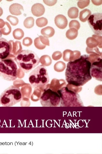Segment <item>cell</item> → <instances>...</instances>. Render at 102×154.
Segmentation results:
<instances>
[{
	"instance_id": "1",
	"label": "cell",
	"mask_w": 102,
	"mask_h": 154,
	"mask_svg": "<svg viewBox=\"0 0 102 154\" xmlns=\"http://www.w3.org/2000/svg\"><path fill=\"white\" fill-rule=\"evenodd\" d=\"M91 63L88 55L69 62L65 71V78L69 84L77 87L84 86L92 79L90 74Z\"/></svg>"
},
{
	"instance_id": "2",
	"label": "cell",
	"mask_w": 102,
	"mask_h": 154,
	"mask_svg": "<svg viewBox=\"0 0 102 154\" xmlns=\"http://www.w3.org/2000/svg\"><path fill=\"white\" fill-rule=\"evenodd\" d=\"M17 65L22 71L28 74L40 62V59L33 51L26 50L20 52L14 58Z\"/></svg>"
},
{
	"instance_id": "3",
	"label": "cell",
	"mask_w": 102,
	"mask_h": 154,
	"mask_svg": "<svg viewBox=\"0 0 102 154\" xmlns=\"http://www.w3.org/2000/svg\"><path fill=\"white\" fill-rule=\"evenodd\" d=\"M57 92L61 98V107H83L84 104L79 95L65 86Z\"/></svg>"
},
{
	"instance_id": "4",
	"label": "cell",
	"mask_w": 102,
	"mask_h": 154,
	"mask_svg": "<svg viewBox=\"0 0 102 154\" xmlns=\"http://www.w3.org/2000/svg\"><path fill=\"white\" fill-rule=\"evenodd\" d=\"M29 80L31 85L35 89L45 86L49 82L50 79L45 66H38L29 74Z\"/></svg>"
},
{
	"instance_id": "5",
	"label": "cell",
	"mask_w": 102,
	"mask_h": 154,
	"mask_svg": "<svg viewBox=\"0 0 102 154\" xmlns=\"http://www.w3.org/2000/svg\"><path fill=\"white\" fill-rule=\"evenodd\" d=\"M22 95L21 89L12 85L3 92L0 96V103L3 107H11L20 102Z\"/></svg>"
},
{
	"instance_id": "6",
	"label": "cell",
	"mask_w": 102,
	"mask_h": 154,
	"mask_svg": "<svg viewBox=\"0 0 102 154\" xmlns=\"http://www.w3.org/2000/svg\"><path fill=\"white\" fill-rule=\"evenodd\" d=\"M18 74V69L14 61L10 58L0 60V77L10 81L16 80Z\"/></svg>"
},
{
	"instance_id": "7",
	"label": "cell",
	"mask_w": 102,
	"mask_h": 154,
	"mask_svg": "<svg viewBox=\"0 0 102 154\" xmlns=\"http://www.w3.org/2000/svg\"><path fill=\"white\" fill-rule=\"evenodd\" d=\"M40 101L42 107H57L60 106L61 98L57 92L48 88L44 90Z\"/></svg>"
},
{
	"instance_id": "8",
	"label": "cell",
	"mask_w": 102,
	"mask_h": 154,
	"mask_svg": "<svg viewBox=\"0 0 102 154\" xmlns=\"http://www.w3.org/2000/svg\"><path fill=\"white\" fill-rule=\"evenodd\" d=\"M102 14L95 13L90 16L88 22L93 32L98 36L101 35L102 32Z\"/></svg>"
},
{
	"instance_id": "9",
	"label": "cell",
	"mask_w": 102,
	"mask_h": 154,
	"mask_svg": "<svg viewBox=\"0 0 102 154\" xmlns=\"http://www.w3.org/2000/svg\"><path fill=\"white\" fill-rule=\"evenodd\" d=\"M102 58L91 64L90 74L92 77L99 81L102 80Z\"/></svg>"
},
{
	"instance_id": "10",
	"label": "cell",
	"mask_w": 102,
	"mask_h": 154,
	"mask_svg": "<svg viewBox=\"0 0 102 154\" xmlns=\"http://www.w3.org/2000/svg\"><path fill=\"white\" fill-rule=\"evenodd\" d=\"M11 45L4 38H0V60L7 58L11 54Z\"/></svg>"
},
{
	"instance_id": "11",
	"label": "cell",
	"mask_w": 102,
	"mask_h": 154,
	"mask_svg": "<svg viewBox=\"0 0 102 154\" xmlns=\"http://www.w3.org/2000/svg\"><path fill=\"white\" fill-rule=\"evenodd\" d=\"M54 22L57 27L60 29L65 28L68 25V20L66 17L62 14H59L55 17Z\"/></svg>"
},
{
	"instance_id": "12",
	"label": "cell",
	"mask_w": 102,
	"mask_h": 154,
	"mask_svg": "<svg viewBox=\"0 0 102 154\" xmlns=\"http://www.w3.org/2000/svg\"><path fill=\"white\" fill-rule=\"evenodd\" d=\"M31 12L33 15L37 17L41 16L44 14L45 9L41 4L37 3L33 6L31 9Z\"/></svg>"
},
{
	"instance_id": "13",
	"label": "cell",
	"mask_w": 102,
	"mask_h": 154,
	"mask_svg": "<svg viewBox=\"0 0 102 154\" xmlns=\"http://www.w3.org/2000/svg\"><path fill=\"white\" fill-rule=\"evenodd\" d=\"M10 12L13 15L19 16L21 15L24 11V8L21 4L14 3L12 4L9 8Z\"/></svg>"
},
{
	"instance_id": "14",
	"label": "cell",
	"mask_w": 102,
	"mask_h": 154,
	"mask_svg": "<svg viewBox=\"0 0 102 154\" xmlns=\"http://www.w3.org/2000/svg\"><path fill=\"white\" fill-rule=\"evenodd\" d=\"M41 33L44 36L47 38L53 36L55 34L54 29L51 27H47L43 28Z\"/></svg>"
},
{
	"instance_id": "15",
	"label": "cell",
	"mask_w": 102,
	"mask_h": 154,
	"mask_svg": "<svg viewBox=\"0 0 102 154\" xmlns=\"http://www.w3.org/2000/svg\"><path fill=\"white\" fill-rule=\"evenodd\" d=\"M91 12L88 9H85L81 11L80 14V21L85 22L88 20L89 17L91 15Z\"/></svg>"
},
{
	"instance_id": "16",
	"label": "cell",
	"mask_w": 102,
	"mask_h": 154,
	"mask_svg": "<svg viewBox=\"0 0 102 154\" xmlns=\"http://www.w3.org/2000/svg\"><path fill=\"white\" fill-rule=\"evenodd\" d=\"M63 59L65 61L69 62L74 60V51L67 49L63 52Z\"/></svg>"
},
{
	"instance_id": "17",
	"label": "cell",
	"mask_w": 102,
	"mask_h": 154,
	"mask_svg": "<svg viewBox=\"0 0 102 154\" xmlns=\"http://www.w3.org/2000/svg\"><path fill=\"white\" fill-rule=\"evenodd\" d=\"M78 34V31L76 29L72 28L70 29L67 31L66 35L68 39L73 40L76 38Z\"/></svg>"
},
{
	"instance_id": "18",
	"label": "cell",
	"mask_w": 102,
	"mask_h": 154,
	"mask_svg": "<svg viewBox=\"0 0 102 154\" xmlns=\"http://www.w3.org/2000/svg\"><path fill=\"white\" fill-rule=\"evenodd\" d=\"M79 10L78 9L75 7L69 8L68 11V14L70 18L76 19L78 16Z\"/></svg>"
},
{
	"instance_id": "19",
	"label": "cell",
	"mask_w": 102,
	"mask_h": 154,
	"mask_svg": "<svg viewBox=\"0 0 102 154\" xmlns=\"http://www.w3.org/2000/svg\"><path fill=\"white\" fill-rule=\"evenodd\" d=\"M86 43L88 47L90 48L97 47L99 44L97 40L92 37L88 38L86 40Z\"/></svg>"
},
{
	"instance_id": "20",
	"label": "cell",
	"mask_w": 102,
	"mask_h": 154,
	"mask_svg": "<svg viewBox=\"0 0 102 154\" xmlns=\"http://www.w3.org/2000/svg\"><path fill=\"white\" fill-rule=\"evenodd\" d=\"M24 32L22 29L17 28L14 30L13 33V35L14 39L21 40L24 36Z\"/></svg>"
},
{
	"instance_id": "21",
	"label": "cell",
	"mask_w": 102,
	"mask_h": 154,
	"mask_svg": "<svg viewBox=\"0 0 102 154\" xmlns=\"http://www.w3.org/2000/svg\"><path fill=\"white\" fill-rule=\"evenodd\" d=\"M25 28L30 29L33 28L34 25V19L33 17H29L26 18L24 22Z\"/></svg>"
},
{
	"instance_id": "22",
	"label": "cell",
	"mask_w": 102,
	"mask_h": 154,
	"mask_svg": "<svg viewBox=\"0 0 102 154\" xmlns=\"http://www.w3.org/2000/svg\"><path fill=\"white\" fill-rule=\"evenodd\" d=\"M40 61L43 65L44 66L50 65L52 63V60L50 56L48 55H45L40 58Z\"/></svg>"
},
{
	"instance_id": "23",
	"label": "cell",
	"mask_w": 102,
	"mask_h": 154,
	"mask_svg": "<svg viewBox=\"0 0 102 154\" xmlns=\"http://www.w3.org/2000/svg\"><path fill=\"white\" fill-rule=\"evenodd\" d=\"M66 67L65 63L62 61H59L55 63L54 66V70L58 72H61L65 70Z\"/></svg>"
},
{
	"instance_id": "24",
	"label": "cell",
	"mask_w": 102,
	"mask_h": 154,
	"mask_svg": "<svg viewBox=\"0 0 102 154\" xmlns=\"http://www.w3.org/2000/svg\"><path fill=\"white\" fill-rule=\"evenodd\" d=\"M48 21L47 19L44 17H40L36 20V24L37 27L42 28L45 27L48 24Z\"/></svg>"
},
{
	"instance_id": "25",
	"label": "cell",
	"mask_w": 102,
	"mask_h": 154,
	"mask_svg": "<svg viewBox=\"0 0 102 154\" xmlns=\"http://www.w3.org/2000/svg\"><path fill=\"white\" fill-rule=\"evenodd\" d=\"M2 34L7 36L11 32V27L9 24L7 22H5L4 27L0 29Z\"/></svg>"
},
{
	"instance_id": "26",
	"label": "cell",
	"mask_w": 102,
	"mask_h": 154,
	"mask_svg": "<svg viewBox=\"0 0 102 154\" xmlns=\"http://www.w3.org/2000/svg\"><path fill=\"white\" fill-rule=\"evenodd\" d=\"M86 52L87 53L89 54H97L102 57V53L99 51L97 47L94 48H90L87 47L86 48Z\"/></svg>"
},
{
	"instance_id": "27",
	"label": "cell",
	"mask_w": 102,
	"mask_h": 154,
	"mask_svg": "<svg viewBox=\"0 0 102 154\" xmlns=\"http://www.w3.org/2000/svg\"><path fill=\"white\" fill-rule=\"evenodd\" d=\"M69 27L70 28H73L77 30H79L80 25L79 22L76 20H72L69 22Z\"/></svg>"
},
{
	"instance_id": "28",
	"label": "cell",
	"mask_w": 102,
	"mask_h": 154,
	"mask_svg": "<svg viewBox=\"0 0 102 154\" xmlns=\"http://www.w3.org/2000/svg\"><path fill=\"white\" fill-rule=\"evenodd\" d=\"M7 20L9 21L11 25L16 26L18 24L19 20L16 17L12 16H8L7 18Z\"/></svg>"
},
{
	"instance_id": "29",
	"label": "cell",
	"mask_w": 102,
	"mask_h": 154,
	"mask_svg": "<svg viewBox=\"0 0 102 154\" xmlns=\"http://www.w3.org/2000/svg\"><path fill=\"white\" fill-rule=\"evenodd\" d=\"M66 87H67L69 89L77 93L80 92L82 89V87H77L70 85L68 83L67 85H66Z\"/></svg>"
},
{
	"instance_id": "30",
	"label": "cell",
	"mask_w": 102,
	"mask_h": 154,
	"mask_svg": "<svg viewBox=\"0 0 102 154\" xmlns=\"http://www.w3.org/2000/svg\"><path fill=\"white\" fill-rule=\"evenodd\" d=\"M34 44L36 47L39 49H43L46 47V46L41 43L39 37H37L34 40Z\"/></svg>"
},
{
	"instance_id": "31",
	"label": "cell",
	"mask_w": 102,
	"mask_h": 154,
	"mask_svg": "<svg viewBox=\"0 0 102 154\" xmlns=\"http://www.w3.org/2000/svg\"><path fill=\"white\" fill-rule=\"evenodd\" d=\"M90 3V1H79L78 2V6L79 8L81 9H83L88 6Z\"/></svg>"
},
{
	"instance_id": "32",
	"label": "cell",
	"mask_w": 102,
	"mask_h": 154,
	"mask_svg": "<svg viewBox=\"0 0 102 154\" xmlns=\"http://www.w3.org/2000/svg\"><path fill=\"white\" fill-rule=\"evenodd\" d=\"M22 43L25 46H30L33 43V40L30 37H26L23 39Z\"/></svg>"
},
{
	"instance_id": "33",
	"label": "cell",
	"mask_w": 102,
	"mask_h": 154,
	"mask_svg": "<svg viewBox=\"0 0 102 154\" xmlns=\"http://www.w3.org/2000/svg\"><path fill=\"white\" fill-rule=\"evenodd\" d=\"M62 57V54L60 52H55L52 55V58L54 60H58L60 59Z\"/></svg>"
},
{
	"instance_id": "34",
	"label": "cell",
	"mask_w": 102,
	"mask_h": 154,
	"mask_svg": "<svg viewBox=\"0 0 102 154\" xmlns=\"http://www.w3.org/2000/svg\"><path fill=\"white\" fill-rule=\"evenodd\" d=\"M92 37L97 40L98 42V46L100 48H102V36H101L97 35L94 34L92 36Z\"/></svg>"
},
{
	"instance_id": "35",
	"label": "cell",
	"mask_w": 102,
	"mask_h": 154,
	"mask_svg": "<svg viewBox=\"0 0 102 154\" xmlns=\"http://www.w3.org/2000/svg\"><path fill=\"white\" fill-rule=\"evenodd\" d=\"M39 37L41 42H42L46 45H49V40L47 38L42 36H39Z\"/></svg>"
},
{
	"instance_id": "36",
	"label": "cell",
	"mask_w": 102,
	"mask_h": 154,
	"mask_svg": "<svg viewBox=\"0 0 102 154\" xmlns=\"http://www.w3.org/2000/svg\"><path fill=\"white\" fill-rule=\"evenodd\" d=\"M45 3L49 6H53L56 3L57 1H43Z\"/></svg>"
},
{
	"instance_id": "37",
	"label": "cell",
	"mask_w": 102,
	"mask_h": 154,
	"mask_svg": "<svg viewBox=\"0 0 102 154\" xmlns=\"http://www.w3.org/2000/svg\"><path fill=\"white\" fill-rule=\"evenodd\" d=\"M93 3L96 6H99L101 4L102 1H92Z\"/></svg>"
},
{
	"instance_id": "38",
	"label": "cell",
	"mask_w": 102,
	"mask_h": 154,
	"mask_svg": "<svg viewBox=\"0 0 102 154\" xmlns=\"http://www.w3.org/2000/svg\"><path fill=\"white\" fill-rule=\"evenodd\" d=\"M5 25V22L3 20L0 19V29H1L4 27Z\"/></svg>"
},
{
	"instance_id": "39",
	"label": "cell",
	"mask_w": 102,
	"mask_h": 154,
	"mask_svg": "<svg viewBox=\"0 0 102 154\" xmlns=\"http://www.w3.org/2000/svg\"><path fill=\"white\" fill-rule=\"evenodd\" d=\"M3 14V10L2 8L0 7V16H1Z\"/></svg>"
},
{
	"instance_id": "40",
	"label": "cell",
	"mask_w": 102,
	"mask_h": 154,
	"mask_svg": "<svg viewBox=\"0 0 102 154\" xmlns=\"http://www.w3.org/2000/svg\"><path fill=\"white\" fill-rule=\"evenodd\" d=\"M2 36V34L1 32V30H0V38H1V37Z\"/></svg>"
}]
</instances>
